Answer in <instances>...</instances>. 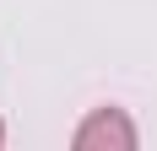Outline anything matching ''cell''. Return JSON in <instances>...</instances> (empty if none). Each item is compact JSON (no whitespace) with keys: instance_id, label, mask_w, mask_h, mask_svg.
Masks as SVG:
<instances>
[{"instance_id":"1","label":"cell","mask_w":157,"mask_h":151,"mask_svg":"<svg viewBox=\"0 0 157 151\" xmlns=\"http://www.w3.org/2000/svg\"><path fill=\"white\" fill-rule=\"evenodd\" d=\"M76 151H136V124L119 108H98L92 119H81Z\"/></svg>"},{"instance_id":"2","label":"cell","mask_w":157,"mask_h":151,"mask_svg":"<svg viewBox=\"0 0 157 151\" xmlns=\"http://www.w3.org/2000/svg\"><path fill=\"white\" fill-rule=\"evenodd\" d=\"M0 140H6V124H0Z\"/></svg>"}]
</instances>
